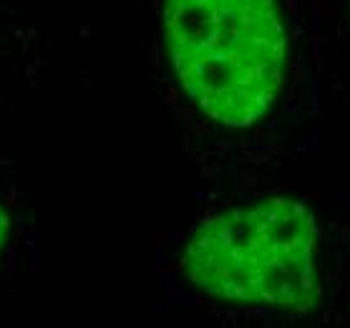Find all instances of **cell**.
<instances>
[{
	"instance_id": "obj_1",
	"label": "cell",
	"mask_w": 350,
	"mask_h": 328,
	"mask_svg": "<svg viewBox=\"0 0 350 328\" xmlns=\"http://www.w3.org/2000/svg\"><path fill=\"white\" fill-rule=\"evenodd\" d=\"M142 56L189 160L209 177L308 154L342 58L320 0H139Z\"/></svg>"
},
{
	"instance_id": "obj_2",
	"label": "cell",
	"mask_w": 350,
	"mask_h": 328,
	"mask_svg": "<svg viewBox=\"0 0 350 328\" xmlns=\"http://www.w3.org/2000/svg\"><path fill=\"white\" fill-rule=\"evenodd\" d=\"M182 305L247 328H350V207L325 194L237 190L157 248Z\"/></svg>"
},
{
	"instance_id": "obj_3",
	"label": "cell",
	"mask_w": 350,
	"mask_h": 328,
	"mask_svg": "<svg viewBox=\"0 0 350 328\" xmlns=\"http://www.w3.org/2000/svg\"><path fill=\"white\" fill-rule=\"evenodd\" d=\"M56 66V40L23 0H0V99L28 91Z\"/></svg>"
},
{
	"instance_id": "obj_4",
	"label": "cell",
	"mask_w": 350,
	"mask_h": 328,
	"mask_svg": "<svg viewBox=\"0 0 350 328\" xmlns=\"http://www.w3.org/2000/svg\"><path fill=\"white\" fill-rule=\"evenodd\" d=\"M21 238H23V217L18 212V205L10 202L5 194H0V268L13 257Z\"/></svg>"
},
{
	"instance_id": "obj_5",
	"label": "cell",
	"mask_w": 350,
	"mask_h": 328,
	"mask_svg": "<svg viewBox=\"0 0 350 328\" xmlns=\"http://www.w3.org/2000/svg\"><path fill=\"white\" fill-rule=\"evenodd\" d=\"M330 21H333L338 53H340V58L350 56V0H333L330 3Z\"/></svg>"
}]
</instances>
